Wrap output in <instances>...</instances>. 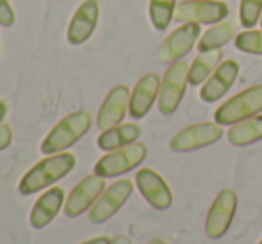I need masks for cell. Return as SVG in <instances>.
Instances as JSON below:
<instances>
[{
    "instance_id": "cell-1",
    "label": "cell",
    "mask_w": 262,
    "mask_h": 244,
    "mask_svg": "<svg viewBox=\"0 0 262 244\" xmlns=\"http://www.w3.org/2000/svg\"><path fill=\"white\" fill-rule=\"evenodd\" d=\"M77 164V159L70 151L47 155L39 162H36L31 169L24 175V179L18 184V191L24 196L36 194L43 189L52 187L55 182L64 179Z\"/></svg>"
},
{
    "instance_id": "cell-2",
    "label": "cell",
    "mask_w": 262,
    "mask_h": 244,
    "mask_svg": "<svg viewBox=\"0 0 262 244\" xmlns=\"http://www.w3.org/2000/svg\"><path fill=\"white\" fill-rule=\"evenodd\" d=\"M91 123H93V120H91V114L88 110H77V113L68 114L47 134L39 150L45 155L66 151L79 139H82V136L88 134V130L91 128Z\"/></svg>"
},
{
    "instance_id": "cell-3",
    "label": "cell",
    "mask_w": 262,
    "mask_h": 244,
    "mask_svg": "<svg viewBox=\"0 0 262 244\" xmlns=\"http://www.w3.org/2000/svg\"><path fill=\"white\" fill-rule=\"evenodd\" d=\"M262 110V84L241 91L235 97L217 107L214 113V121L220 125H235L252 116H257Z\"/></svg>"
},
{
    "instance_id": "cell-4",
    "label": "cell",
    "mask_w": 262,
    "mask_h": 244,
    "mask_svg": "<svg viewBox=\"0 0 262 244\" xmlns=\"http://www.w3.org/2000/svg\"><path fill=\"white\" fill-rule=\"evenodd\" d=\"M148 155V148L145 143H132L128 146L118 148V150L107 151L95 164V173L104 179H114V176L125 175L138 168Z\"/></svg>"
},
{
    "instance_id": "cell-5",
    "label": "cell",
    "mask_w": 262,
    "mask_h": 244,
    "mask_svg": "<svg viewBox=\"0 0 262 244\" xmlns=\"http://www.w3.org/2000/svg\"><path fill=\"white\" fill-rule=\"evenodd\" d=\"M187 82H189V62L182 59L171 62L161 82V91H159V113L162 116H169L179 109L184 93H186Z\"/></svg>"
},
{
    "instance_id": "cell-6",
    "label": "cell",
    "mask_w": 262,
    "mask_h": 244,
    "mask_svg": "<svg viewBox=\"0 0 262 244\" xmlns=\"http://www.w3.org/2000/svg\"><path fill=\"white\" fill-rule=\"evenodd\" d=\"M104 189H105L104 176H98L97 173L84 176V179L72 189L68 198H66L64 209H62L64 216L73 219V217L82 216L84 212H90V209L95 205V202L100 198Z\"/></svg>"
},
{
    "instance_id": "cell-7",
    "label": "cell",
    "mask_w": 262,
    "mask_h": 244,
    "mask_svg": "<svg viewBox=\"0 0 262 244\" xmlns=\"http://www.w3.org/2000/svg\"><path fill=\"white\" fill-rule=\"evenodd\" d=\"M227 16L228 6L221 0H184L175 9V20L182 24H220Z\"/></svg>"
},
{
    "instance_id": "cell-8",
    "label": "cell",
    "mask_w": 262,
    "mask_h": 244,
    "mask_svg": "<svg viewBox=\"0 0 262 244\" xmlns=\"http://www.w3.org/2000/svg\"><path fill=\"white\" fill-rule=\"evenodd\" d=\"M134 193V184L132 180L123 179L114 182L113 186H109L107 189H104V193L100 194V198L95 202V205L90 209L88 216L90 221L95 225H102L105 221H109L121 207L125 205L128 198Z\"/></svg>"
},
{
    "instance_id": "cell-9",
    "label": "cell",
    "mask_w": 262,
    "mask_h": 244,
    "mask_svg": "<svg viewBox=\"0 0 262 244\" xmlns=\"http://www.w3.org/2000/svg\"><path fill=\"white\" fill-rule=\"evenodd\" d=\"M237 210V194L232 189H223L210 205L205 219V234L209 239H221L230 228Z\"/></svg>"
},
{
    "instance_id": "cell-10",
    "label": "cell",
    "mask_w": 262,
    "mask_h": 244,
    "mask_svg": "<svg viewBox=\"0 0 262 244\" xmlns=\"http://www.w3.org/2000/svg\"><path fill=\"white\" fill-rule=\"evenodd\" d=\"M223 138V125L220 123H196L191 127L180 130L169 141V150L171 151H193L198 148L214 145Z\"/></svg>"
},
{
    "instance_id": "cell-11",
    "label": "cell",
    "mask_w": 262,
    "mask_h": 244,
    "mask_svg": "<svg viewBox=\"0 0 262 244\" xmlns=\"http://www.w3.org/2000/svg\"><path fill=\"white\" fill-rule=\"evenodd\" d=\"M200 25L198 24H184L171 32L162 41L159 49V61L161 62H175L180 61L184 55L193 50L196 39H200Z\"/></svg>"
},
{
    "instance_id": "cell-12",
    "label": "cell",
    "mask_w": 262,
    "mask_h": 244,
    "mask_svg": "<svg viewBox=\"0 0 262 244\" xmlns=\"http://www.w3.org/2000/svg\"><path fill=\"white\" fill-rule=\"evenodd\" d=\"M100 18V6L98 0H84L73 13L72 21L68 25L66 39L70 45H82L93 36Z\"/></svg>"
},
{
    "instance_id": "cell-13",
    "label": "cell",
    "mask_w": 262,
    "mask_h": 244,
    "mask_svg": "<svg viewBox=\"0 0 262 244\" xmlns=\"http://www.w3.org/2000/svg\"><path fill=\"white\" fill-rule=\"evenodd\" d=\"M136 186L143 198L157 210H168L173 203V194L166 180L157 171L143 168L136 173Z\"/></svg>"
},
{
    "instance_id": "cell-14",
    "label": "cell",
    "mask_w": 262,
    "mask_h": 244,
    "mask_svg": "<svg viewBox=\"0 0 262 244\" xmlns=\"http://www.w3.org/2000/svg\"><path fill=\"white\" fill-rule=\"evenodd\" d=\"M64 202H66V193L62 187L52 186L45 191L38 199L34 202L31 210V227L34 230H41L47 228L50 223L57 217V214L64 209Z\"/></svg>"
},
{
    "instance_id": "cell-15",
    "label": "cell",
    "mask_w": 262,
    "mask_h": 244,
    "mask_svg": "<svg viewBox=\"0 0 262 244\" xmlns=\"http://www.w3.org/2000/svg\"><path fill=\"white\" fill-rule=\"evenodd\" d=\"M130 107V90L127 86H116L111 90L100 107V113L97 118V125L100 130H107L111 127H116L125 120Z\"/></svg>"
},
{
    "instance_id": "cell-16",
    "label": "cell",
    "mask_w": 262,
    "mask_h": 244,
    "mask_svg": "<svg viewBox=\"0 0 262 244\" xmlns=\"http://www.w3.org/2000/svg\"><path fill=\"white\" fill-rule=\"evenodd\" d=\"M239 75V62L234 59L221 62L214 73L207 79V82L202 86L200 90V98L204 102H217L223 95L228 93L232 86H234L235 79Z\"/></svg>"
},
{
    "instance_id": "cell-17",
    "label": "cell",
    "mask_w": 262,
    "mask_h": 244,
    "mask_svg": "<svg viewBox=\"0 0 262 244\" xmlns=\"http://www.w3.org/2000/svg\"><path fill=\"white\" fill-rule=\"evenodd\" d=\"M159 91H161V79L156 73H146L136 84L134 91L130 93V107L128 114L134 120H141L150 113L152 105L159 100Z\"/></svg>"
},
{
    "instance_id": "cell-18",
    "label": "cell",
    "mask_w": 262,
    "mask_h": 244,
    "mask_svg": "<svg viewBox=\"0 0 262 244\" xmlns=\"http://www.w3.org/2000/svg\"><path fill=\"white\" fill-rule=\"evenodd\" d=\"M141 136V127L136 123H120L116 127H111L107 130H102L98 136L97 145L104 151H113L118 148L128 146L136 143Z\"/></svg>"
},
{
    "instance_id": "cell-19",
    "label": "cell",
    "mask_w": 262,
    "mask_h": 244,
    "mask_svg": "<svg viewBox=\"0 0 262 244\" xmlns=\"http://www.w3.org/2000/svg\"><path fill=\"white\" fill-rule=\"evenodd\" d=\"M239 24L232 18V20H223L217 25H212L209 31L204 32L200 39H198V50L207 52V50H216L221 49L223 45H227L228 41L237 36Z\"/></svg>"
},
{
    "instance_id": "cell-20",
    "label": "cell",
    "mask_w": 262,
    "mask_h": 244,
    "mask_svg": "<svg viewBox=\"0 0 262 244\" xmlns=\"http://www.w3.org/2000/svg\"><path fill=\"white\" fill-rule=\"evenodd\" d=\"M221 59H223V52H221V49L200 52V54L194 57L193 64L189 66V84L191 86H200V84L207 82V79L214 73V70L221 64Z\"/></svg>"
},
{
    "instance_id": "cell-21",
    "label": "cell",
    "mask_w": 262,
    "mask_h": 244,
    "mask_svg": "<svg viewBox=\"0 0 262 244\" xmlns=\"http://www.w3.org/2000/svg\"><path fill=\"white\" fill-rule=\"evenodd\" d=\"M262 139V114L232 125L228 130V141L235 146H246Z\"/></svg>"
},
{
    "instance_id": "cell-22",
    "label": "cell",
    "mask_w": 262,
    "mask_h": 244,
    "mask_svg": "<svg viewBox=\"0 0 262 244\" xmlns=\"http://www.w3.org/2000/svg\"><path fill=\"white\" fill-rule=\"evenodd\" d=\"M177 0H150V20L156 31H166L175 18Z\"/></svg>"
},
{
    "instance_id": "cell-23",
    "label": "cell",
    "mask_w": 262,
    "mask_h": 244,
    "mask_svg": "<svg viewBox=\"0 0 262 244\" xmlns=\"http://www.w3.org/2000/svg\"><path fill=\"white\" fill-rule=\"evenodd\" d=\"M235 47L246 54L262 55V31H245L235 36Z\"/></svg>"
},
{
    "instance_id": "cell-24",
    "label": "cell",
    "mask_w": 262,
    "mask_h": 244,
    "mask_svg": "<svg viewBox=\"0 0 262 244\" xmlns=\"http://www.w3.org/2000/svg\"><path fill=\"white\" fill-rule=\"evenodd\" d=\"M262 0H241L239 7V21L245 29H252L260 20Z\"/></svg>"
},
{
    "instance_id": "cell-25",
    "label": "cell",
    "mask_w": 262,
    "mask_h": 244,
    "mask_svg": "<svg viewBox=\"0 0 262 244\" xmlns=\"http://www.w3.org/2000/svg\"><path fill=\"white\" fill-rule=\"evenodd\" d=\"M16 21V13L9 0H0V25L2 27H13Z\"/></svg>"
},
{
    "instance_id": "cell-26",
    "label": "cell",
    "mask_w": 262,
    "mask_h": 244,
    "mask_svg": "<svg viewBox=\"0 0 262 244\" xmlns=\"http://www.w3.org/2000/svg\"><path fill=\"white\" fill-rule=\"evenodd\" d=\"M13 143V128L7 123H0V151H4Z\"/></svg>"
},
{
    "instance_id": "cell-27",
    "label": "cell",
    "mask_w": 262,
    "mask_h": 244,
    "mask_svg": "<svg viewBox=\"0 0 262 244\" xmlns=\"http://www.w3.org/2000/svg\"><path fill=\"white\" fill-rule=\"evenodd\" d=\"M79 244H111V239L107 237V235H98V237L88 239V241L79 242Z\"/></svg>"
},
{
    "instance_id": "cell-28",
    "label": "cell",
    "mask_w": 262,
    "mask_h": 244,
    "mask_svg": "<svg viewBox=\"0 0 262 244\" xmlns=\"http://www.w3.org/2000/svg\"><path fill=\"white\" fill-rule=\"evenodd\" d=\"M111 244H132L130 239L127 237V235H118V237H114Z\"/></svg>"
},
{
    "instance_id": "cell-29",
    "label": "cell",
    "mask_w": 262,
    "mask_h": 244,
    "mask_svg": "<svg viewBox=\"0 0 262 244\" xmlns=\"http://www.w3.org/2000/svg\"><path fill=\"white\" fill-rule=\"evenodd\" d=\"M7 114V103L4 102V100H0V123L4 121V118H6Z\"/></svg>"
},
{
    "instance_id": "cell-30",
    "label": "cell",
    "mask_w": 262,
    "mask_h": 244,
    "mask_svg": "<svg viewBox=\"0 0 262 244\" xmlns=\"http://www.w3.org/2000/svg\"><path fill=\"white\" fill-rule=\"evenodd\" d=\"M150 244H168V242L162 241V239H154V241H150Z\"/></svg>"
},
{
    "instance_id": "cell-31",
    "label": "cell",
    "mask_w": 262,
    "mask_h": 244,
    "mask_svg": "<svg viewBox=\"0 0 262 244\" xmlns=\"http://www.w3.org/2000/svg\"><path fill=\"white\" fill-rule=\"evenodd\" d=\"M260 27H262V14H260Z\"/></svg>"
},
{
    "instance_id": "cell-32",
    "label": "cell",
    "mask_w": 262,
    "mask_h": 244,
    "mask_svg": "<svg viewBox=\"0 0 262 244\" xmlns=\"http://www.w3.org/2000/svg\"><path fill=\"white\" fill-rule=\"evenodd\" d=\"M259 244H262V239H260V241H259Z\"/></svg>"
}]
</instances>
